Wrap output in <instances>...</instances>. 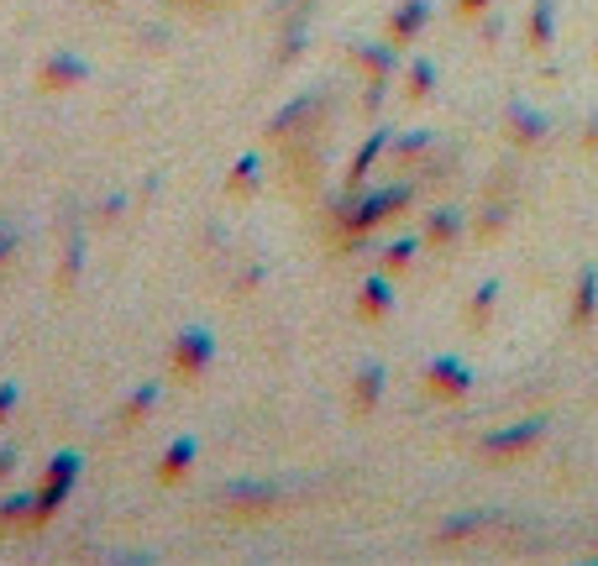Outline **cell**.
Returning <instances> with one entry per match:
<instances>
[{
	"mask_svg": "<svg viewBox=\"0 0 598 566\" xmlns=\"http://www.w3.org/2000/svg\"><path fill=\"white\" fill-rule=\"evenodd\" d=\"M74 482H79V451H59L53 462H48V473L37 477V525H48L63 504H68V493H74Z\"/></svg>",
	"mask_w": 598,
	"mask_h": 566,
	"instance_id": "6da1fadb",
	"label": "cell"
},
{
	"mask_svg": "<svg viewBox=\"0 0 598 566\" xmlns=\"http://www.w3.org/2000/svg\"><path fill=\"white\" fill-rule=\"evenodd\" d=\"M210 357H215V336L205 326H189L174 336V352H169V373L179 378V383H200L205 378Z\"/></svg>",
	"mask_w": 598,
	"mask_h": 566,
	"instance_id": "7a4b0ae2",
	"label": "cell"
},
{
	"mask_svg": "<svg viewBox=\"0 0 598 566\" xmlns=\"http://www.w3.org/2000/svg\"><path fill=\"white\" fill-rule=\"evenodd\" d=\"M221 504L241 514V519H258V514H273L284 504V488L278 482H263V477H237L232 488H221Z\"/></svg>",
	"mask_w": 598,
	"mask_h": 566,
	"instance_id": "3957f363",
	"label": "cell"
},
{
	"mask_svg": "<svg viewBox=\"0 0 598 566\" xmlns=\"http://www.w3.org/2000/svg\"><path fill=\"white\" fill-rule=\"evenodd\" d=\"M90 79V68H85V59H74V53H53V59H42V68H37V90L42 95H68L79 90Z\"/></svg>",
	"mask_w": 598,
	"mask_h": 566,
	"instance_id": "277c9868",
	"label": "cell"
},
{
	"mask_svg": "<svg viewBox=\"0 0 598 566\" xmlns=\"http://www.w3.org/2000/svg\"><path fill=\"white\" fill-rule=\"evenodd\" d=\"M195 456H200V441H195V436H174V441H169V451L158 456V482H163V488L184 482V477H189V467H195Z\"/></svg>",
	"mask_w": 598,
	"mask_h": 566,
	"instance_id": "5b68a950",
	"label": "cell"
},
{
	"mask_svg": "<svg viewBox=\"0 0 598 566\" xmlns=\"http://www.w3.org/2000/svg\"><path fill=\"white\" fill-rule=\"evenodd\" d=\"M158 399H163V388H158V383L132 388V393H126V404L116 410V425H121V430H137V425H148V415L158 410Z\"/></svg>",
	"mask_w": 598,
	"mask_h": 566,
	"instance_id": "8992f818",
	"label": "cell"
},
{
	"mask_svg": "<svg viewBox=\"0 0 598 566\" xmlns=\"http://www.w3.org/2000/svg\"><path fill=\"white\" fill-rule=\"evenodd\" d=\"M16 530H37V499L32 493H11L0 504V536H16Z\"/></svg>",
	"mask_w": 598,
	"mask_h": 566,
	"instance_id": "52a82bcc",
	"label": "cell"
},
{
	"mask_svg": "<svg viewBox=\"0 0 598 566\" xmlns=\"http://www.w3.org/2000/svg\"><path fill=\"white\" fill-rule=\"evenodd\" d=\"M79 268H85V241L68 237V247H63V268H59V289H74V284H79Z\"/></svg>",
	"mask_w": 598,
	"mask_h": 566,
	"instance_id": "ba28073f",
	"label": "cell"
},
{
	"mask_svg": "<svg viewBox=\"0 0 598 566\" xmlns=\"http://www.w3.org/2000/svg\"><path fill=\"white\" fill-rule=\"evenodd\" d=\"M362 315H367V320H378V315H384V310H389V284H384V278H373V284H362Z\"/></svg>",
	"mask_w": 598,
	"mask_h": 566,
	"instance_id": "9c48e42d",
	"label": "cell"
},
{
	"mask_svg": "<svg viewBox=\"0 0 598 566\" xmlns=\"http://www.w3.org/2000/svg\"><path fill=\"white\" fill-rule=\"evenodd\" d=\"M378 388H384V367H362L358 388H352V393H358V410H373V404H378Z\"/></svg>",
	"mask_w": 598,
	"mask_h": 566,
	"instance_id": "30bf717a",
	"label": "cell"
},
{
	"mask_svg": "<svg viewBox=\"0 0 598 566\" xmlns=\"http://www.w3.org/2000/svg\"><path fill=\"white\" fill-rule=\"evenodd\" d=\"M425 27V5H404V11H399V16H394V37H399V42H410V37H415V32Z\"/></svg>",
	"mask_w": 598,
	"mask_h": 566,
	"instance_id": "8fae6325",
	"label": "cell"
},
{
	"mask_svg": "<svg viewBox=\"0 0 598 566\" xmlns=\"http://www.w3.org/2000/svg\"><path fill=\"white\" fill-rule=\"evenodd\" d=\"M252 179H258V158H237V168H232L226 189H232V194H241V189H252Z\"/></svg>",
	"mask_w": 598,
	"mask_h": 566,
	"instance_id": "7c38bea8",
	"label": "cell"
},
{
	"mask_svg": "<svg viewBox=\"0 0 598 566\" xmlns=\"http://www.w3.org/2000/svg\"><path fill=\"white\" fill-rule=\"evenodd\" d=\"M378 152H384V137H373V142H367V148L358 152V163H352V189H358V184H362V174L373 168V158H378Z\"/></svg>",
	"mask_w": 598,
	"mask_h": 566,
	"instance_id": "4fadbf2b",
	"label": "cell"
},
{
	"mask_svg": "<svg viewBox=\"0 0 598 566\" xmlns=\"http://www.w3.org/2000/svg\"><path fill=\"white\" fill-rule=\"evenodd\" d=\"M16 399H22V388H16V383H0V425L16 415Z\"/></svg>",
	"mask_w": 598,
	"mask_h": 566,
	"instance_id": "5bb4252c",
	"label": "cell"
},
{
	"mask_svg": "<svg viewBox=\"0 0 598 566\" xmlns=\"http://www.w3.org/2000/svg\"><path fill=\"white\" fill-rule=\"evenodd\" d=\"M11 252H16V226H5V221H0V268L11 263Z\"/></svg>",
	"mask_w": 598,
	"mask_h": 566,
	"instance_id": "9a60e30c",
	"label": "cell"
},
{
	"mask_svg": "<svg viewBox=\"0 0 598 566\" xmlns=\"http://www.w3.org/2000/svg\"><path fill=\"white\" fill-rule=\"evenodd\" d=\"M16 462H22V456H16V446H0V482H11Z\"/></svg>",
	"mask_w": 598,
	"mask_h": 566,
	"instance_id": "2e32d148",
	"label": "cell"
},
{
	"mask_svg": "<svg viewBox=\"0 0 598 566\" xmlns=\"http://www.w3.org/2000/svg\"><path fill=\"white\" fill-rule=\"evenodd\" d=\"M121 210H126V200H121V194H111V200H105V205H100V215H105V221H111V215H121Z\"/></svg>",
	"mask_w": 598,
	"mask_h": 566,
	"instance_id": "e0dca14e",
	"label": "cell"
},
{
	"mask_svg": "<svg viewBox=\"0 0 598 566\" xmlns=\"http://www.w3.org/2000/svg\"><path fill=\"white\" fill-rule=\"evenodd\" d=\"M184 5H215V0H184Z\"/></svg>",
	"mask_w": 598,
	"mask_h": 566,
	"instance_id": "ac0fdd59",
	"label": "cell"
}]
</instances>
